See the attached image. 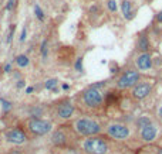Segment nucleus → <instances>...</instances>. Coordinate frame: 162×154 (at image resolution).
Instances as JSON below:
<instances>
[{"label": "nucleus", "mask_w": 162, "mask_h": 154, "mask_svg": "<svg viewBox=\"0 0 162 154\" xmlns=\"http://www.w3.org/2000/svg\"><path fill=\"white\" fill-rule=\"evenodd\" d=\"M75 130L83 136H95L101 131V127L97 122L91 119H78L75 122Z\"/></svg>", "instance_id": "obj_1"}, {"label": "nucleus", "mask_w": 162, "mask_h": 154, "mask_svg": "<svg viewBox=\"0 0 162 154\" xmlns=\"http://www.w3.org/2000/svg\"><path fill=\"white\" fill-rule=\"evenodd\" d=\"M84 150L88 154H105L108 150V146L102 139L91 137L84 141Z\"/></svg>", "instance_id": "obj_2"}, {"label": "nucleus", "mask_w": 162, "mask_h": 154, "mask_svg": "<svg viewBox=\"0 0 162 154\" xmlns=\"http://www.w3.org/2000/svg\"><path fill=\"white\" fill-rule=\"evenodd\" d=\"M29 129L31 133L37 134V136H44L51 130V123L43 119H38V117H31L29 120Z\"/></svg>", "instance_id": "obj_3"}, {"label": "nucleus", "mask_w": 162, "mask_h": 154, "mask_svg": "<svg viewBox=\"0 0 162 154\" xmlns=\"http://www.w3.org/2000/svg\"><path fill=\"white\" fill-rule=\"evenodd\" d=\"M83 99H84L85 105L90 106V107H98V106H101L102 105L101 92H100L98 89H95V88H91V86L83 94Z\"/></svg>", "instance_id": "obj_4"}, {"label": "nucleus", "mask_w": 162, "mask_h": 154, "mask_svg": "<svg viewBox=\"0 0 162 154\" xmlns=\"http://www.w3.org/2000/svg\"><path fill=\"white\" fill-rule=\"evenodd\" d=\"M139 74L137 71H127L119 77L118 82H117V86L121 88V89H127V88H132L138 84L139 81Z\"/></svg>", "instance_id": "obj_5"}, {"label": "nucleus", "mask_w": 162, "mask_h": 154, "mask_svg": "<svg viewBox=\"0 0 162 154\" xmlns=\"http://www.w3.org/2000/svg\"><path fill=\"white\" fill-rule=\"evenodd\" d=\"M108 134L114 139H118V140H124L129 136V129L124 124H119V123H114V124H110L108 127Z\"/></svg>", "instance_id": "obj_6"}, {"label": "nucleus", "mask_w": 162, "mask_h": 154, "mask_svg": "<svg viewBox=\"0 0 162 154\" xmlns=\"http://www.w3.org/2000/svg\"><path fill=\"white\" fill-rule=\"evenodd\" d=\"M151 90H152L151 84H138V85H135L134 89H132V96H134L135 99L141 101V99L146 98L151 94Z\"/></svg>", "instance_id": "obj_7"}, {"label": "nucleus", "mask_w": 162, "mask_h": 154, "mask_svg": "<svg viewBox=\"0 0 162 154\" xmlns=\"http://www.w3.org/2000/svg\"><path fill=\"white\" fill-rule=\"evenodd\" d=\"M6 139L13 144H21L27 140L26 134L20 130V129H11V130L6 131Z\"/></svg>", "instance_id": "obj_8"}, {"label": "nucleus", "mask_w": 162, "mask_h": 154, "mask_svg": "<svg viewBox=\"0 0 162 154\" xmlns=\"http://www.w3.org/2000/svg\"><path fill=\"white\" fill-rule=\"evenodd\" d=\"M135 62H137V67H138L141 71H146V69H149V68L152 67V58H151V55H149L148 52L141 54V55L137 58Z\"/></svg>", "instance_id": "obj_9"}, {"label": "nucleus", "mask_w": 162, "mask_h": 154, "mask_svg": "<svg viewBox=\"0 0 162 154\" xmlns=\"http://www.w3.org/2000/svg\"><path fill=\"white\" fill-rule=\"evenodd\" d=\"M57 113L61 119H68V117H71L73 113H74V106L71 105V102H64V103H61L58 106Z\"/></svg>", "instance_id": "obj_10"}, {"label": "nucleus", "mask_w": 162, "mask_h": 154, "mask_svg": "<svg viewBox=\"0 0 162 154\" xmlns=\"http://www.w3.org/2000/svg\"><path fill=\"white\" fill-rule=\"evenodd\" d=\"M141 137L145 141H152L156 137V127L155 126H152V124L145 126V127L141 130Z\"/></svg>", "instance_id": "obj_11"}, {"label": "nucleus", "mask_w": 162, "mask_h": 154, "mask_svg": "<svg viewBox=\"0 0 162 154\" xmlns=\"http://www.w3.org/2000/svg\"><path fill=\"white\" fill-rule=\"evenodd\" d=\"M53 143L57 144V146H63V144H65V141H67V137H65V134L63 133L61 130H57L53 133Z\"/></svg>", "instance_id": "obj_12"}, {"label": "nucleus", "mask_w": 162, "mask_h": 154, "mask_svg": "<svg viewBox=\"0 0 162 154\" xmlns=\"http://www.w3.org/2000/svg\"><path fill=\"white\" fill-rule=\"evenodd\" d=\"M121 9H122V14H124L125 19H131L134 11H132V6H131V2L128 0H124L121 3Z\"/></svg>", "instance_id": "obj_13"}, {"label": "nucleus", "mask_w": 162, "mask_h": 154, "mask_svg": "<svg viewBox=\"0 0 162 154\" xmlns=\"http://www.w3.org/2000/svg\"><path fill=\"white\" fill-rule=\"evenodd\" d=\"M138 50H141L142 52H146V51L149 50V40L145 37V35H141V37L138 38Z\"/></svg>", "instance_id": "obj_14"}, {"label": "nucleus", "mask_w": 162, "mask_h": 154, "mask_svg": "<svg viewBox=\"0 0 162 154\" xmlns=\"http://www.w3.org/2000/svg\"><path fill=\"white\" fill-rule=\"evenodd\" d=\"M16 64L19 65L20 68L27 67V65H29V58H27V55H24V54L17 55V57H16Z\"/></svg>", "instance_id": "obj_15"}, {"label": "nucleus", "mask_w": 162, "mask_h": 154, "mask_svg": "<svg viewBox=\"0 0 162 154\" xmlns=\"http://www.w3.org/2000/svg\"><path fill=\"white\" fill-rule=\"evenodd\" d=\"M58 81L54 79V78H51V79H47L46 81V84H44V86H46V89H50V90H57L56 89V86H57Z\"/></svg>", "instance_id": "obj_16"}, {"label": "nucleus", "mask_w": 162, "mask_h": 154, "mask_svg": "<svg viewBox=\"0 0 162 154\" xmlns=\"http://www.w3.org/2000/svg\"><path fill=\"white\" fill-rule=\"evenodd\" d=\"M151 124V120H149L148 117H141V119H138V127L144 129L145 126H149Z\"/></svg>", "instance_id": "obj_17"}, {"label": "nucleus", "mask_w": 162, "mask_h": 154, "mask_svg": "<svg viewBox=\"0 0 162 154\" xmlns=\"http://www.w3.org/2000/svg\"><path fill=\"white\" fill-rule=\"evenodd\" d=\"M34 13H36V16H37L38 20H41V21L44 20V13H43V10H41V7L38 6V4L34 6Z\"/></svg>", "instance_id": "obj_18"}, {"label": "nucleus", "mask_w": 162, "mask_h": 154, "mask_svg": "<svg viewBox=\"0 0 162 154\" xmlns=\"http://www.w3.org/2000/svg\"><path fill=\"white\" fill-rule=\"evenodd\" d=\"M107 6H108V9H110V11H112V13H115V11H117V9H118V6H117V2H115V0H108Z\"/></svg>", "instance_id": "obj_19"}, {"label": "nucleus", "mask_w": 162, "mask_h": 154, "mask_svg": "<svg viewBox=\"0 0 162 154\" xmlns=\"http://www.w3.org/2000/svg\"><path fill=\"white\" fill-rule=\"evenodd\" d=\"M47 52H48V48H47V40H44L43 43H41V55H43V58L47 57Z\"/></svg>", "instance_id": "obj_20"}, {"label": "nucleus", "mask_w": 162, "mask_h": 154, "mask_svg": "<svg viewBox=\"0 0 162 154\" xmlns=\"http://www.w3.org/2000/svg\"><path fill=\"white\" fill-rule=\"evenodd\" d=\"M75 69H77L78 72L83 71V58H77V62H75Z\"/></svg>", "instance_id": "obj_21"}, {"label": "nucleus", "mask_w": 162, "mask_h": 154, "mask_svg": "<svg viewBox=\"0 0 162 154\" xmlns=\"http://www.w3.org/2000/svg\"><path fill=\"white\" fill-rule=\"evenodd\" d=\"M14 30H16V26H11L10 27V31H9V37H7V43H10L11 41V38H13V34H14Z\"/></svg>", "instance_id": "obj_22"}, {"label": "nucleus", "mask_w": 162, "mask_h": 154, "mask_svg": "<svg viewBox=\"0 0 162 154\" xmlns=\"http://www.w3.org/2000/svg\"><path fill=\"white\" fill-rule=\"evenodd\" d=\"M26 35H27V31H26V27L21 30V35H20V41H24L26 40Z\"/></svg>", "instance_id": "obj_23"}, {"label": "nucleus", "mask_w": 162, "mask_h": 154, "mask_svg": "<svg viewBox=\"0 0 162 154\" xmlns=\"http://www.w3.org/2000/svg\"><path fill=\"white\" fill-rule=\"evenodd\" d=\"M0 102L3 103V106H4V109H6V110H9V109H10V103H9V102L3 101V99H0Z\"/></svg>", "instance_id": "obj_24"}, {"label": "nucleus", "mask_w": 162, "mask_h": 154, "mask_svg": "<svg viewBox=\"0 0 162 154\" xmlns=\"http://www.w3.org/2000/svg\"><path fill=\"white\" fill-rule=\"evenodd\" d=\"M13 6H14V0H9V3H7L6 9H7V10H11V9H13Z\"/></svg>", "instance_id": "obj_25"}, {"label": "nucleus", "mask_w": 162, "mask_h": 154, "mask_svg": "<svg viewBox=\"0 0 162 154\" xmlns=\"http://www.w3.org/2000/svg\"><path fill=\"white\" fill-rule=\"evenodd\" d=\"M10 71H11V65L6 64V67H4V72H10Z\"/></svg>", "instance_id": "obj_26"}, {"label": "nucleus", "mask_w": 162, "mask_h": 154, "mask_svg": "<svg viewBox=\"0 0 162 154\" xmlns=\"http://www.w3.org/2000/svg\"><path fill=\"white\" fill-rule=\"evenodd\" d=\"M24 86V81H19L17 82V88H23Z\"/></svg>", "instance_id": "obj_27"}, {"label": "nucleus", "mask_w": 162, "mask_h": 154, "mask_svg": "<svg viewBox=\"0 0 162 154\" xmlns=\"http://www.w3.org/2000/svg\"><path fill=\"white\" fill-rule=\"evenodd\" d=\"M156 19H158V21H161V23H162V11H159V13H158Z\"/></svg>", "instance_id": "obj_28"}, {"label": "nucleus", "mask_w": 162, "mask_h": 154, "mask_svg": "<svg viewBox=\"0 0 162 154\" xmlns=\"http://www.w3.org/2000/svg\"><path fill=\"white\" fill-rule=\"evenodd\" d=\"M98 9H97V6H92L91 9H90V11H91V13H95V11H97Z\"/></svg>", "instance_id": "obj_29"}, {"label": "nucleus", "mask_w": 162, "mask_h": 154, "mask_svg": "<svg viewBox=\"0 0 162 154\" xmlns=\"http://www.w3.org/2000/svg\"><path fill=\"white\" fill-rule=\"evenodd\" d=\"M31 92H33V88H27V89H26V94H31Z\"/></svg>", "instance_id": "obj_30"}, {"label": "nucleus", "mask_w": 162, "mask_h": 154, "mask_svg": "<svg viewBox=\"0 0 162 154\" xmlns=\"http://www.w3.org/2000/svg\"><path fill=\"white\" fill-rule=\"evenodd\" d=\"M158 114H159V117H161V119H162V106L159 107V110H158Z\"/></svg>", "instance_id": "obj_31"}, {"label": "nucleus", "mask_w": 162, "mask_h": 154, "mask_svg": "<svg viewBox=\"0 0 162 154\" xmlns=\"http://www.w3.org/2000/svg\"><path fill=\"white\" fill-rule=\"evenodd\" d=\"M158 154H162V148H161V150H159V151H158Z\"/></svg>", "instance_id": "obj_32"}]
</instances>
